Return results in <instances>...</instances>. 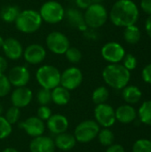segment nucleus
I'll list each match as a JSON object with an SVG mask.
<instances>
[{
	"mask_svg": "<svg viewBox=\"0 0 151 152\" xmlns=\"http://www.w3.org/2000/svg\"><path fill=\"white\" fill-rule=\"evenodd\" d=\"M141 8L144 12L151 15V0H142Z\"/></svg>",
	"mask_w": 151,
	"mask_h": 152,
	"instance_id": "nucleus-38",
	"label": "nucleus"
},
{
	"mask_svg": "<svg viewBox=\"0 0 151 152\" xmlns=\"http://www.w3.org/2000/svg\"><path fill=\"white\" fill-rule=\"evenodd\" d=\"M65 16L67 17V20L69 23L77 28L85 30L87 26L85 25L84 14L75 8H69L67 11H65Z\"/></svg>",
	"mask_w": 151,
	"mask_h": 152,
	"instance_id": "nucleus-21",
	"label": "nucleus"
},
{
	"mask_svg": "<svg viewBox=\"0 0 151 152\" xmlns=\"http://www.w3.org/2000/svg\"><path fill=\"white\" fill-rule=\"evenodd\" d=\"M55 147L62 151H69L72 150L77 143V140L74 136V134L69 133H62L60 134H57L53 140Z\"/></svg>",
	"mask_w": 151,
	"mask_h": 152,
	"instance_id": "nucleus-20",
	"label": "nucleus"
},
{
	"mask_svg": "<svg viewBox=\"0 0 151 152\" xmlns=\"http://www.w3.org/2000/svg\"><path fill=\"white\" fill-rule=\"evenodd\" d=\"M98 140L99 142L105 147H109L111 144L114 143V140H115V135L112 133L111 130H109V128H103L102 130H100L98 135Z\"/></svg>",
	"mask_w": 151,
	"mask_h": 152,
	"instance_id": "nucleus-28",
	"label": "nucleus"
},
{
	"mask_svg": "<svg viewBox=\"0 0 151 152\" xmlns=\"http://www.w3.org/2000/svg\"><path fill=\"white\" fill-rule=\"evenodd\" d=\"M145 29H146V32H147L148 36L151 38V15H149V17L146 20Z\"/></svg>",
	"mask_w": 151,
	"mask_h": 152,
	"instance_id": "nucleus-42",
	"label": "nucleus"
},
{
	"mask_svg": "<svg viewBox=\"0 0 151 152\" xmlns=\"http://www.w3.org/2000/svg\"><path fill=\"white\" fill-rule=\"evenodd\" d=\"M36 99L38 103L41 105H48L52 102V94H51V90L45 89V88H41L36 94Z\"/></svg>",
	"mask_w": 151,
	"mask_h": 152,
	"instance_id": "nucleus-34",
	"label": "nucleus"
},
{
	"mask_svg": "<svg viewBox=\"0 0 151 152\" xmlns=\"http://www.w3.org/2000/svg\"><path fill=\"white\" fill-rule=\"evenodd\" d=\"M150 141H151V137H150Z\"/></svg>",
	"mask_w": 151,
	"mask_h": 152,
	"instance_id": "nucleus-47",
	"label": "nucleus"
},
{
	"mask_svg": "<svg viewBox=\"0 0 151 152\" xmlns=\"http://www.w3.org/2000/svg\"><path fill=\"white\" fill-rule=\"evenodd\" d=\"M67 60L71 63H77L82 59V53L77 47H70L64 53Z\"/></svg>",
	"mask_w": 151,
	"mask_h": 152,
	"instance_id": "nucleus-33",
	"label": "nucleus"
},
{
	"mask_svg": "<svg viewBox=\"0 0 151 152\" xmlns=\"http://www.w3.org/2000/svg\"><path fill=\"white\" fill-rule=\"evenodd\" d=\"M46 56V51L39 44H31L23 51V57L25 61L31 65L41 63Z\"/></svg>",
	"mask_w": 151,
	"mask_h": 152,
	"instance_id": "nucleus-15",
	"label": "nucleus"
},
{
	"mask_svg": "<svg viewBox=\"0 0 151 152\" xmlns=\"http://www.w3.org/2000/svg\"><path fill=\"white\" fill-rule=\"evenodd\" d=\"M7 77L14 87H22L26 86L29 82L30 73L24 66H15L10 69Z\"/></svg>",
	"mask_w": 151,
	"mask_h": 152,
	"instance_id": "nucleus-13",
	"label": "nucleus"
},
{
	"mask_svg": "<svg viewBox=\"0 0 151 152\" xmlns=\"http://www.w3.org/2000/svg\"><path fill=\"white\" fill-rule=\"evenodd\" d=\"M2 48L5 56L12 61H17L20 59L23 55L24 49L22 47V45L20 43L19 40L13 37H8L4 39Z\"/></svg>",
	"mask_w": 151,
	"mask_h": 152,
	"instance_id": "nucleus-16",
	"label": "nucleus"
},
{
	"mask_svg": "<svg viewBox=\"0 0 151 152\" xmlns=\"http://www.w3.org/2000/svg\"><path fill=\"white\" fill-rule=\"evenodd\" d=\"M2 152H19L16 149H14V148H11V147H9V148H5L4 150H3V151Z\"/></svg>",
	"mask_w": 151,
	"mask_h": 152,
	"instance_id": "nucleus-43",
	"label": "nucleus"
},
{
	"mask_svg": "<svg viewBox=\"0 0 151 152\" xmlns=\"http://www.w3.org/2000/svg\"><path fill=\"white\" fill-rule=\"evenodd\" d=\"M4 39H3V37H2L0 36V48H1L2 46H3V44H4Z\"/></svg>",
	"mask_w": 151,
	"mask_h": 152,
	"instance_id": "nucleus-45",
	"label": "nucleus"
},
{
	"mask_svg": "<svg viewBox=\"0 0 151 152\" xmlns=\"http://www.w3.org/2000/svg\"><path fill=\"white\" fill-rule=\"evenodd\" d=\"M55 149L54 142L49 136L40 135L35 137L29 143L30 152H54Z\"/></svg>",
	"mask_w": 151,
	"mask_h": 152,
	"instance_id": "nucleus-18",
	"label": "nucleus"
},
{
	"mask_svg": "<svg viewBox=\"0 0 151 152\" xmlns=\"http://www.w3.org/2000/svg\"><path fill=\"white\" fill-rule=\"evenodd\" d=\"M109 96V90L105 86H99L97 87L92 94V100L93 103L96 105L101 104V103H106Z\"/></svg>",
	"mask_w": 151,
	"mask_h": 152,
	"instance_id": "nucleus-27",
	"label": "nucleus"
},
{
	"mask_svg": "<svg viewBox=\"0 0 151 152\" xmlns=\"http://www.w3.org/2000/svg\"><path fill=\"white\" fill-rule=\"evenodd\" d=\"M122 96L126 103L132 105L140 102L142 96V93L140 88L135 86H126L123 88Z\"/></svg>",
	"mask_w": 151,
	"mask_h": 152,
	"instance_id": "nucleus-23",
	"label": "nucleus"
},
{
	"mask_svg": "<svg viewBox=\"0 0 151 152\" xmlns=\"http://www.w3.org/2000/svg\"><path fill=\"white\" fill-rule=\"evenodd\" d=\"M39 13L42 20L46 23L56 24L64 19L65 9L59 2L55 0H49L42 4Z\"/></svg>",
	"mask_w": 151,
	"mask_h": 152,
	"instance_id": "nucleus-6",
	"label": "nucleus"
},
{
	"mask_svg": "<svg viewBox=\"0 0 151 152\" xmlns=\"http://www.w3.org/2000/svg\"><path fill=\"white\" fill-rule=\"evenodd\" d=\"M5 119L12 126L15 123H17L20 118V109L12 106L11 108H9L4 115Z\"/></svg>",
	"mask_w": 151,
	"mask_h": 152,
	"instance_id": "nucleus-30",
	"label": "nucleus"
},
{
	"mask_svg": "<svg viewBox=\"0 0 151 152\" xmlns=\"http://www.w3.org/2000/svg\"><path fill=\"white\" fill-rule=\"evenodd\" d=\"M83 82V73L77 67H70L61 73L60 86L68 89L69 91L76 90L81 86Z\"/></svg>",
	"mask_w": 151,
	"mask_h": 152,
	"instance_id": "nucleus-10",
	"label": "nucleus"
},
{
	"mask_svg": "<svg viewBox=\"0 0 151 152\" xmlns=\"http://www.w3.org/2000/svg\"><path fill=\"white\" fill-rule=\"evenodd\" d=\"M33 99L32 91L26 87H15L11 94V102L12 106L17 107L19 109H22L30 104Z\"/></svg>",
	"mask_w": 151,
	"mask_h": 152,
	"instance_id": "nucleus-14",
	"label": "nucleus"
},
{
	"mask_svg": "<svg viewBox=\"0 0 151 152\" xmlns=\"http://www.w3.org/2000/svg\"><path fill=\"white\" fill-rule=\"evenodd\" d=\"M12 132V125L5 119L4 117L0 116V140H4L11 135Z\"/></svg>",
	"mask_w": 151,
	"mask_h": 152,
	"instance_id": "nucleus-29",
	"label": "nucleus"
},
{
	"mask_svg": "<svg viewBox=\"0 0 151 152\" xmlns=\"http://www.w3.org/2000/svg\"><path fill=\"white\" fill-rule=\"evenodd\" d=\"M101 53L106 61L109 63H119L123 61L125 55V51L119 43L109 42L102 46Z\"/></svg>",
	"mask_w": 151,
	"mask_h": 152,
	"instance_id": "nucleus-11",
	"label": "nucleus"
},
{
	"mask_svg": "<svg viewBox=\"0 0 151 152\" xmlns=\"http://www.w3.org/2000/svg\"><path fill=\"white\" fill-rule=\"evenodd\" d=\"M16 28L25 34H32L37 31L43 22L39 12L32 9L24 10L20 12L17 19L15 20Z\"/></svg>",
	"mask_w": 151,
	"mask_h": 152,
	"instance_id": "nucleus-3",
	"label": "nucleus"
},
{
	"mask_svg": "<svg viewBox=\"0 0 151 152\" xmlns=\"http://www.w3.org/2000/svg\"><path fill=\"white\" fill-rule=\"evenodd\" d=\"M105 152H125V149L122 145L120 144H111L109 146Z\"/></svg>",
	"mask_w": 151,
	"mask_h": 152,
	"instance_id": "nucleus-39",
	"label": "nucleus"
},
{
	"mask_svg": "<svg viewBox=\"0 0 151 152\" xmlns=\"http://www.w3.org/2000/svg\"><path fill=\"white\" fill-rule=\"evenodd\" d=\"M91 1H92V4H101L103 0H91Z\"/></svg>",
	"mask_w": 151,
	"mask_h": 152,
	"instance_id": "nucleus-44",
	"label": "nucleus"
},
{
	"mask_svg": "<svg viewBox=\"0 0 151 152\" xmlns=\"http://www.w3.org/2000/svg\"><path fill=\"white\" fill-rule=\"evenodd\" d=\"M51 94L52 102L58 106L67 105L71 98L70 91H69L61 86H58L53 90H51Z\"/></svg>",
	"mask_w": 151,
	"mask_h": 152,
	"instance_id": "nucleus-22",
	"label": "nucleus"
},
{
	"mask_svg": "<svg viewBox=\"0 0 151 152\" xmlns=\"http://www.w3.org/2000/svg\"><path fill=\"white\" fill-rule=\"evenodd\" d=\"M45 126L52 134L57 135L67 132L69 123L66 116L62 114H53L46 121Z\"/></svg>",
	"mask_w": 151,
	"mask_h": 152,
	"instance_id": "nucleus-17",
	"label": "nucleus"
},
{
	"mask_svg": "<svg viewBox=\"0 0 151 152\" xmlns=\"http://www.w3.org/2000/svg\"><path fill=\"white\" fill-rule=\"evenodd\" d=\"M102 78L111 88L120 90L128 85L131 78V73L123 64L110 63L104 68Z\"/></svg>",
	"mask_w": 151,
	"mask_h": 152,
	"instance_id": "nucleus-2",
	"label": "nucleus"
},
{
	"mask_svg": "<svg viewBox=\"0 0 151 152\" xmlns=\"http://www.w3.org/2000/svg\"><path fill=\"white\" fill-rule=\"evenodd\" d=\"M100 130V126L95 120L88 119L82 121L76 126L74 136L77 142L80 143H88L97 137Z\"/></svg>",
	"mask_w": 151,
	"mask_h": 152,
	"instance_id": "nucleus-7",
	"label": "nucleus"
},
{
	"mask_svg": "<svg viewBox=\"0 0 151 152\" xmlns=\"http://www.w3.org/2000/svg\"><path fill=\"white\" fill-rule=\"evenodd\" d=\"M3 111H4V108H3V105L0 103V116H2V114H3Z\"/></svg>",
	"mask_w": 151,
	"mask_h": 152,
	"instance_id": "nucleus-46",
	"label": "nucleus"
},
{
	"mask_svg": "<svg viewBox=\"0 0 151 152\" xmlns=\"http://www.w3.org/2000/svg\"><path fill=\"white\" fill-rule=\"evenodd\" d=\"M116 119L122 124H130L136 119L137 112L135 109L130 104L119 106L115 110Z\"/></svg>",
	"mask_w": 151,
	"mask_h": 152,
	"instance_id": "nucleus-19",
	"label": "nucleus"
},
{
	"mask_svg": "<svg viewBox=\"0 0 151 152\" xmlns=\"http://www.w3.org/2000/svg\"><path fill=\"white\" fill-rule=\"evenodd\" d=\"M12 85L4 73H0V98L5 97L11 92Z\"/></svg>",
	"mask_w": 151,
	"mask_h": 152,
	"instance_id": "nucleus-31",
	"label": "nucleus"
},
{
	"mask_svg": "<svg viewBox=\"0 0 151 152\" xmlns=\"http://www.w3.org/2000/svg\"><path fill=\"white\" fill-rule=\"evenodd\" d=\"M20 127L23 129L28 136L35 138L44 134L45 130V124L36 116H32L20 123Z\"/></svg>",
	"mask_w": 151,
	"mask_h": 152,
	"instance_id": "nucleus-12",
	"label": "nucleus"
},
{
	"mask_svg": "<svg viewBox=\"0 0 151 152\" xmlns=\"http://www.w3.org/2000/svg\"><path fill=\"white\" fill-rule=\"evenodd\" d=\"M20 13V10L17 6L15 5H5L1 9L0 12V17L1 19L7 23H12L14 22L15 20L17 19L18 15Z\"/></svg>",
	"mask_w": 151,
	"mask_h": 152,
	"instance_id": "nucleus-25",
	"label": "nucleus"
},
{
	"mask_svg": "<svg viewBox=\"0 0 151 152\" xmlns=\"http://www.w3.org/2000/svg\"><path fill=\"white\" fill-rule=\"evenodd\" d=\"M138 115L140 120L148 126H151V100L144 102L139 109Z\"/></svg>",
	"mask_w": 151,
	"mask_h": 152,
	"instance_id": "nucleus-26",
	"label": "nucleus"
},
{
	"mask_svg": "<svg viewBox=\"0 0 151 152\" xmlns=\"http://www.w3.org/2000/svg\"><path fill=\"white\" fill-rule=\"evenodd\" d=\"M47 48L55 54H64L69 48L70 44L67 36L59 31H53L46 37Z\"/></svg>",
	"mask_w": 151,
	"mask_h": 152,
	"instance_id": "nucleus-8",
	"label": "nucleus"
},
{
	"mask_svg": "<svg viewBox=\"0 0 151 152\" xmlns=\"http://www.w3.org/2000/svg\"><path fill=\"white\" fill-rule=\"evenodd\" d=\"M137 59L134 55L131 54V53H128V54H125L124 59H123V65L125 69H127L129 71L131 70H133L136 69L137 67Z\"/></svg>",
	"mask_w": 151,
	"mask_h": 152,
	"instance_id": "nucleus-35",
	"label": "nucleus"
},
{
	"mask_svg": "<svg viewBox=\"0 0 151 152\" xmlns=\"http://www.w3.org/2000/svg\"><path fill=\"white\" fill-rule=\"evenodd\" d=\"M52 115H53L52 110L48 107V105H41L37 110L36 117L44 122V121H47Z\"/></svg>",
	"mask_w": 151,
	"mask_h": 152,
	"instance_id": "nucleus-36",
	"label": "nucleus"
},
{
	"mask_svg": "<svg viewBox=\"0 0 151 152\" xmlns=\"http://www.w3.org/2000/svg\"><path fill=\"white\" fill-rule=\"evenodd\" d=\"M93 115L95 118V121L98 123V125L104 128L111 127L117 120L115 110L108 103H101L96 105L93 111Z\"/></svg>",
	"mask_w": 151,
	"mask_h": 152,
	"instance_id": "nucleus-9",
	"label": "nucleus"
},
{
	"mask_svg": "<svg viewBox=\"0 0 151 152\" xmlns=\"http://www.w3.org/2000/svg\"><path fill=\"white\" fill-rule=\"evenodd\" d=\"M141 37H142L141 30L135 24L125 28L124 38L126 43L130 45H136L140 41Z\"/></svg>",
	"mask_w": 151,
	"mask_h": 152,
	"instance_id": "nucleus-24",
	"label": "nucleus"
},
{
	"mask_svg": "<svg viewBox=\"0 0 151 152\" xmlns=\"http://www.w3.org/2000/svg\"><path fill=\"white\" fill-rule=\"evenodd\" d=\"M133 152H151V141L147 139L136 141L133 146Z\"/></svg>",
	"mask_w": 151,
	"mask_h": 152,
	"instance_id": "nucleus-32",
	"label": "nucleus"
},
{
	"mask_svg": "<svg viewBox=\"0 0 151 152\" xmlns=\"http://www.w3.org/2000/svg\"><path fill=\"white\" fill-rule=\"evenodd\" d=\"M36 78L42 88L53 90L61 84V72L52 65H43L38 68Z\"/></svg>",
	"mask_w": 151,
	"mask_h": 152,
	"instance_id": "nucleus-4",
	"label": "nucleus"
},
{
	"mask_svg": "<svg viewBox=\"0 0 151 152\" xmlns=\"http://www.w3.org/2000/svg\"><path fill=\"white\" fill-rule=\"evenodd\" d=\"M76 4L81 9H86L92 4L91 0H76Z\"/></svg>",
	"mask_w": 151,
	"mask_h": 152,
	"instance_id": "nucleus-40",
	"label": "nucleus"
},
{
	"mask_svg": "<svg viewBox=\"0 0 151 152\" xmlns=\"http://www.w3.org/2000/svg\"><path fill=\"white\" fill-rule=\"evenodd\" d=\"M108 12L101 4H92L85 9L84 19L85 25L91 28H99L102 27L108 20Z\"/></svg>",
	"mask_w": 151,
	"mask_h": 152,
	"instance_id": "nucleus-5",
	"label": "nucleus"
},
{
	"mask_svg": "<svg viewBox=\"0 0 151 152\" xmlns=\"http://www.w3.org/2000/svg\"><path fill=\"white\" fill-rule=\"evenodd\" d=\"M142 77L144 82L151 84V63L144 67L142 71Z\"/></svg>",
	"mask_w": 151,
	"mask_h": 152,
	"instance_id": "nucleus-37",
	"label": "nucleus"
},
{
	"mask_svg": "<svg viewBox=\"0 0 151 152\" xmlns=\"http://www.w3.org/2000/svg\"><path fill=\"white\" fill-rule=\"evenodd\" d=\"M7 68H8L7 60L4 57L0 56V73H4Z\"/></svg>",
	"mask_w": 151,
	"mask_h": 152,
	"instance_id": "nucleus-41",
	"label": "nucleus"
},
{
	"mask_svg": "<svg viewBox=\"0 0 151 152\" xmlns=\"http://www.w3.org/2000/svg\"><path fill=\"white\" fill-rule=\"evenodd\" d=\"M109 19L117 27L134 25L139 19V8L133 0H117L111 7Z\"/></svg>",
	"mask_w": 151,
	"mask_h": 152,
	"instance_id": "nucleus-1",
	"label": "nucleus"
}]
</instances>
